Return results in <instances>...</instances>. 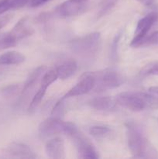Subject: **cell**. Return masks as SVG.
<instances>
[{
	"instance_id": "6da1fadb",
	"label": "cell",
	"mask_w": 158,
	"mask_h": 159,
	"mask_svg": "<svg viewBox=\"0 0 158 159\" xmlns=\"http://www.w3.org/2000/svg\"><path fill=\"white\" fill-rule=\"evenodd\" d=\"M102 45L99 32H93L71 40L69 48L76 54L84 58H91L99 53Z\"/></svg>"
},
{
	"instance_id": "7a4b0ae2",
	"label": "cell",
	"mask_w": 158,
	"mask_h": 159,
	"mask_svg": "<svg viewBox=\"0 0 158 159\" xmlns=\"http://www.w3.org/2000/svg\"><path fill=\"white\" fill-rule=\"evenodd\" d=\"M127 141L130 152L134 157L147 158L151 152L150 144L143 134L139 127L133 122L125 124Z\"/></svg>"
},
{
	"instance_id": "3957f363",
	"label": "cell",
	"mask_w": 158,
	"mask_h": 159,
	"mask_svg": "<svg viewBox=\"0 0 158 159\" xmlns=\"http://www.w3.org/2000/svg\"><path fill=\"white\" fill-rule=\"evenodd\" d=\"M76 125L71 122H65L57 117L46 118L40 123L38 127L39 134L41 138H49L57 134L71 136L77 131Z\"/></svg>"
},
{
	"instance_id": "277c9868",
	"label": "cell",
	"mask_w": 158,
	"mask_h": 159,
	"mask_svg": "<svg viewBox=\"0 0 158 159\" xmlns=\"http://www.w3.org/2000/svg\"><path fill=\"white\" fill-rule=\"evenodd\" d=\"M95 86L94 89L97 91H105L118 88L125 82L123 75L114 69H105L99 71H93Z\"/></svg>"
},
{
	"instance_id": "5b68a950",
	"label": "cell",
	"mask_w": 158,
	"mask_h": 159,
	"mask_svg": "<svg viewBox=\"0 0 158 159\" xmlns=\"http://www.w3.org/2000/svg\"><path fill=\"white\" fill-rule=\"evenodd\" d=\"M118 105L133 112L146 110V104L142 96V92H123L116 96Z\"/></svg>"
},
{
	"instance_id": "8992f818",
	"label": "cell",
	"mask_w": 158,
	"mask_h": 159,
	"mask_svg": "<svg viewBox=\"0 0 158 159\" xmlns=\"http://www.w3.org/2000/svg\"><path fill=\"white\" fill-rule=\"evenodd\" d=\"M158 23V12H152L139 20L132 40L130 46L138 48L142 40L147 37V34L156 23Z\"/></svg>"
},
{
	"instance_id": "52a82bcc",
	"label": "cell",
	"mask_w": 158,
	"mask_h": 159,
	"mask_svg": "<svg viewBox=\"0 0 158 159\" xmlns=\"http://www.w3.org/2000/svg\"><path fill=\"white\" fill-rule=\"evenodd\" d=\"M80 158L97 159L99 158L98 152L91 141L80 131H76L70 136Z\"/></svg>"
},
{
	"instance_id": "ba28073f",
	"label": "cell",
	"mask_w": 158,
	"mask_h": 159,
	"mask_svg": "<svg viewBox=\"0 0 158 159\" xmlns=\"http://www.w3.org/2000/svg\"><path fill=\"white\" fill-rule=\"evenodd\" d=\"M94 86H95V79H94L93 71L85 72L81 76L78 82L75 84V85L68 90V93L60 99L64 100L68 98L83 96L94 89Z\"/></svg>"
},
{
	"instance_id": "9c48e42d",
	"label": "cell",
	"mask_w": 158,
	"mask_h": 159,
	"mask_svg": "<svg viewBox=\"0 0 158 159\" xmlns=\"http://www.w3.org/2000/svg\"><path fill=\"white\" fill-rule=\"evenodd\" d=\"M88 6V0H67L60 5L56 12L61 17L77 16L83 13Z\"/></svg>"
},
{
	"instance_id": "30bf717a",
	"label": "cell",
	"mask_w": 158,
	"mask_h": 159,
	"mask_svg": "<svg viewBox=\"0 0 158 159\" xmlns=\"http://www.w3.org/2000/svg\"><path fill=\"white\" fill-rule=\"evenodd\" d=\"M3 152L10 157L20 158H36L37 155L26 144L20 142H12L8 144Z\"/></svg>"
},
{
	"instance_id": "8fae6325",
	"label": "cell",
	"mask_w": 158,
	"mask_h": 159,
	"mask_svg": "<svg viewBox=\"0 0 158 159\" xmlns=\"http://www.w3.org/2000/svg\"><path fill=\"white\" fill-rule=\"evenodd\" d=\"M45 153L50 158H64L65 148L63 139L59 137L50 139L45 144Z\"/></svg>"
},
{
	"instance_id": "7c38bea8",
	"label": "cell",
	"mask_w": 158,
	"mask_h": 159,
	"mask_svg": "<svg viewBox=\"0 0 158 159\" xmlns=\"http://www.w3.org/2000/svg\"><path fill=\"white\" fill-rule=\"evenodd\" d=\"M89 105L94 110L99 111H112L115 110L116 105V98L110 97V96H100L95 97L89 101Z\"/></svg>"
},
{
	"instance_id": "4fadbf2b",
	"label": "cell",
	"mask_w": 158,
	"mask_h": 159,
	"mask_svg": "<svg viewBox=\"0 0 158 159\" xmlns=\"http://www.w3.org/2000/svg\"><path fill=\"white\" fill-rule=\"evenodd\" d=\"M59 79L65 80L69 79L76 72L77 69V62L74 60H67L55 68Z\"/></svg>"
},
{
	"instance_id": "5bb4252c",
	"label": "cell",
	"mask_w": 158,
	"mask_h": 159,
	"mask_svg": "<svg viewBox=\"0 0 158 159\" xmlns=\"http://www.w3.org/2000/svg\"><path fill=\"white\" fill-rule=\"evenodd\" d=\"M27 20V17L22 18L10 31L11 34L16 38L18 41L21 39L29 37L33 34V30L28 25Z\"/></svg>"
},
{
	"instance_id": "9a60e30c",
	"label": "cell",
	"mask_w": 158,
	"mask_h": 159,
	"mask_svg": "<svg viewBox=\"0 0 158 159\" xmlns=\"http://www.w3.org/2000/svg\"><path fill=\"white\" fill-rule=\"evenodd\" d=\"M26 57L22 53L15 51H9L0 55V65H15L22 64Z\"/></svg>"
},
{
	"instance_id": "2e32d148",
	"label": "cell",
	"mask_w": 158,
	"mask_h": 159,
	"mask_svg": "<svg viewBox=\"0 0 158 159\" xmlns=\"http://www.w3.org/2000/svg\"><path fill=\"white\" fill-rule=\"evenodd\" d=\"M46 67L44 66V65H42V66L37 67L33 71H31L29 75H28L26 82L23 84V89H22V93H26L30 89H32L37 82L39 78L46 71Z\"/></svg>"
},
{
	"instance_id": "e0dca14e",
	"label": "cell",
	"mask_w": 158,
	"mask_h": 159,
	"mask_svg": "<svg viewBox=\"0 0 158 159\" xmlns=\"http://www.w3.org/2000/svg\"><path fill=\"white\" fill-rule=\"evenodd\" d=\"M88 133L97 139H103L108 138L112 133L109 127L105 125H93L88 129Z\"/></svg>"
},
{
	"instance_id": "ac0fdd59",
	"label": "cell",
	"mask_w": 158,
	"mask_h": 159,
	"mask_svg": "<svg viewBox=\"0 0 158 159\" xmlns=\"http://www.w3.org/2000/svg\"><path fill=\"white\" fill-rule=\"evenodd\" d=\"M48 87L46 85H42L40 84V88L38 89L37 92L36 93V94L34 95V96L33 97L32 100H31L30 104L29 106V108H28V112L29 113H33L36 111L38 107L40 106V102H41L42 99L44 97L45 94H46V89H47Z\"/></svg>"
},
{
	"instance_id": "d6986e66",
	"label": "cell",
	"mask_w": 158,
	"mask_h": 159,
	"mask_svg": "<svg viewBox=\"0 0 158 159\" xmlns=\"http://www.w3.org/2000/svg\"><path fill=\"white\" fill-rule=\"evenodd\" d=\"M119 0H100L99 5V11L97 13L98 18L104 16L108 14L117 4Z\"/></svg>"
},
{
	"instance_id": "ffe728a7",
	"label": "cell",
	"mask_w": 158,
	"mask_h": 159,
	"mask_svg": "<svg viewBox=\"0 0 158 159\" xmlns=\"http://www.w3.org/2000/svg\"><path fill=\"white\" fill-rule=\"evenodd\" d=\"M141 75H158V61L151 62L148 64L140 71Z\"/></svg>"
},
{
	"instance_id": "44dd1931",
	"label": "cell",
	"mask_w": 158,
	"mask_h": 159,
	"mask_svg": "<svg viewBox=\"0 0 158 159\" xmlns=\"http://www.w3.org/2000/svg\"><path fill=\"white\" fill-rule=\"evenodd\" d=\"M158 45V31H155L148 37H146L138 47H148Z\"/></svg>"
},
{
	"instance_id": "7402d4cb",
	"label": "cell",
	"mask_w": 158,
	"mask_h": 159,
	"mask_svg": "<svg viewBox=\"0 0 158 159\" xmlns=\"http://www.w3.org/2000/svg\"><path fill=\"white\" fill-rule=\"evenodd\" d=\"M121 38V34H118L115 37L114 40H112V43L111 48H110V57L112 61H116L117 58V51H118V46H119V40Z\"/></svg>"
},
{
	"instance_id": "603a6c76",
	"label": "cell",
	"mask_w": 158,
	"mask_h": 159,
	"mask_svg": "<svg viewBox=\"0 0 158 159\" xmlns=\"http://www.w3.org/2000/svg\"><path fill=\"white\" fill-rule=\"evenodd\" d=\"M19 90V85H11L9 86L5 87L2 89V94L6 96H10L15 94Z\"/></svg>"
},
{
	"instance_id": "cb8c5ba5",
	"label": "cell",
	"mask_w": 158,
	"mask_h": 159,
	"mask_svg": "<svg viewBox=\"0 0 158 159\" xmlns=\"http://www.w3.org/2000/svg\"><path fill=\"white\" fill-rule=\"evenodd\" d=\"M13 18V14L7 13L5 15H0V30L6 26L10 22V20Z\"/></svg>"
},
{
	"instance_id": "d4e9b609",
	"label": "cell",
	"mask_w": 158,
	"mask_h": 159,
	"mask_svg": "<svg viewBox=\"0 0 158 159\" xmlns=\"http://www.w3.org/2000/svg\"><path fill=\"white\" fill-rule=\"evenodd\" d=\"M50 0H30L29 2V6L31 7H38V6L44 5L45 3L48 2Z\"/></svg>"
},
{
	"instance_id": "484cf974",
	"label": "cell",
	"mask_w": 158,
	"mask_h": 159,
	"mask_svg": "<svg viewBox=\"0 0 158 159\" xmlns=\"http://www.w3.org/2000/svg\"><path fill=\"white\" fill-rule=\"evenodd\" d=\"M149 93L158 96V86H151L149 88Z\"/></svg>"
},
{
	"instance_id": "4316f807",
	"label": "cell",
	"mask_w": 158,
	"mask_h": 159,
	"mask_svg": "<svg viewBox=\"0 0 158 159\" xmlns=\"http://www.w3.org/2000/svg\"><path fill=\"white\" fill-rule=\"evenodd\" d=\"M138 1L142 2L145 6H151L153 3V0H138Z\"/></svg>"
},
{
	"instance_id": "83f0119b",
	"label": "cell",
	"mask_w": 158,
	"mask_h": 159,
	"mask_svg": "<svg viewBox=\"0 0 158 159\" xmlns=\"http://www.w3.org/2000/svg\"><path fill=\"white\" fill-rule=\"evenodd\" d=\"M157 120H158V118H157Z\"/></svg>"
}]
</instances>
